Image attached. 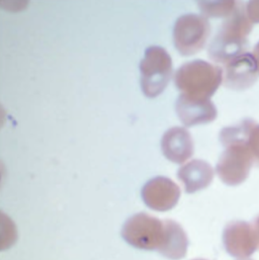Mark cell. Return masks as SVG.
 I'll list each match as a JSON object with an SVG mask.
<instances>
[{
    "label": "cell",
    "instance_id": "cell-1",
    "mask_svg": "<svg viewBox=\"0 0 259 260\" xmlns=\"http://www.w3.org/2000/svg\"><path fill=\"white\" fill-rule=\"evenodd\" d=\"M252 29V22L242 3H238L233 13L222 24L209 47L210 58L217 63L227 64L234 58L246 53L247 37Z\"/></svg>",
    "mask_w": 259,
    "mask_h": 260
},
{
    "label": "cell",
    "instance_id": "cell-2",
    "mask_svg": "<svg viewBox=\"0 0 259 260\" xmlns=\"http://www.w3.org/2000/svg\"><path fill=\"white\" fill-rule=\"evenodd\" d=\"M223 70L209 62L196 60L183 64L175 73L174 83L182 94L210 100L223 81Z\"/></svg>",
    "mask_w": 259,
    "mask_h": 260
},
{
    "label": "cell",
    "instance_id": "cell-3",
    "mask_svg": "<svg viewBox=\"0 0 259 260\" xmlns=\"http://www.w3.org/2000/svg\"><path fill=\"white\" fill-rule=\"evenodd\" d=\"M141 86L149 99L160 95L172 75V60L164 48L153 46L146 50L140 64Z\"/></svg>",
    "mask_w": 259,
    "mask_h": 260
},
{
    "label": "cell",
    "instance_id": "cell-4",
    "mask_svg": "<svg viewBox=\"0 0 259 260\" xmlns=\"http://www.w3.org/2000/svg\"><path fill=\"white\" fill-rule=\"evenodd\" d=\"M164 235V221L145 213L131 217L122 230V236L127 243L142 250H159Z\"/></svg>",
    "mask_w": 259,
    "mask_h": 260
},
{
    "label": "cell",
    "instance_id": "cell-5",
    "mask_svg": "<svg viewBox=\"0 0 259 260\" xmlns=\"http://www.w3.org/2000/svg\"><path fill=\"white\" fill-rule=\"evenodd\" d=\"M224 147L226 149L218 161L216 171L227 185H239L247 179L253 164L247 141L230 142Z\"/></svg>",
    "mask_w": 259,
    "mask_h": 260
},
{
    "label": "cell",
    "instance_id": "cell-6",
    "mask_svg": "<svg viewBox=\"0 0 259 260\" xmlns=\"http://www.w3.org/2000/svg\"><path fill=\"white\" fill-rule=\"evenodd\" d=\"M210 32L211 25L205 16L182 15L176 20L173 29L175 48L183 56L195 55L205 47Z\"/></svg>",
    "mask_w": 259,
    "mask_h": 260
},
{
    "label": "cell",
    "instance_id": "cell-7",
    "mask_svg": "<svg viewBox=\"0 0 259 260\" xmlns=\"http://www.w3.org/2000/svg\"><path fill=\"white\" fill-rule=\"evenodd\" d=\"M223 243L228 254L238 259L249 258L258 248L253 226L244 221H233L225 227Z\"/></svg>",
    "mask_w": 259,
    "mask_h": 260
},
{
    "label": "cell",
    "instance_id": "cell-8",
    "mask_svg": "<svg viewBox=\"0 0 259 260\" xmlns=\"http://www.w3.org/2000/svg\"><path fill=\"white\" fill-rule=\"evenodd\" d=\"M144 203L150 209L166 212L176 206L180 198V188L171 179L163 176L149 180L142 189Z\"/></svg>",
    "mask_w": 259,
    "mask_h": 260
},
{
    "label": "cell",
    "instance_id": "cell-9",
    "mask_svg": "<svg viewBox=\"0 0 259 260\" xmlns=\"http://www.w3.org/2000/svg\"><path fill=\"white\" fill-rule=\"evenodd\" d=\"M259 78V68L252 53H244L226 64L224 85L233 90H245Z\"/></svg>",
    "mask_w": 259,
    "mask_h": 260
},
{
    "label": "cell",
    "instance_id": "cell-10",
    "mask_svg": "<svg viewBox=\"0 0 259 260\" xmlns=\"http://www.w3.org/2000/svg\"><path fill=\"white\" fill-rule=\"evenodd\" d=\"M176 114L186 127L209 124L217 118V109L210 100H200L180 94L175 104Z\"/></svg>",
    "mask_w": 259,
    "mask_h": 260
},
{
    "label": "cell",
    "instance_id": "cell-11",
    "mask_svg": "<svg viewBox=\"0 0 259 260\" xmlns=\"http://www.w3.org/2000/svg\"><path fill=\"white\" fill-rule=\"evenodd\" d=\"M161 149L168 160L182 164L193 154V141L188 131L181 127H174L162 137Z\"/></svg>",
    "mask_w": 259,
    "mask_h": 260
},
{
    "label": "cell",
    "instance_id": "cell-12",
    "mask_svg": "<svg viewBox=\"0 0 259 260\" xmlns=\"http://www.w3.org/2000/svg\"><path fill=\"white\" fill-rule=\"evenodd\" d=\"M214 174L211 164L200 159L184 164L177 172V176L187 193H193L208 187L214 179Z\"/></svg>",
    "mask_w": 259,
    "mask_h": 260
},
{
    "label": "cell",
    "instance_id": "cell-13",
    "mask_svg": "<svg viewBox=\"0 0 259 260\" xmlns=\"http://www.w3.org/2000/svg\"><path fill=\"white\" fill-rule=\"evenodd\" d=\"M165 235L158 252L172 260L182 259L188 247V238L182 227L172 220H165Z\"/></svg>",
    "mask_w": 259,
    "mask_h": 260
},
{
    "label": "cell",
    "instance_id": "cell-14",
    "mask_svg": "<svg viewBox=\"0 0 259 260\" xmlns=\"http://www.w3.org/2000/svg\"><path fill=\"white\" fill-rule=\"evenodd\" d=\"M238 3L235 1H200L202 12L210 17H228L236 9Z\"/></svg>",
    "mask_w": 259,
    "mask_h": 260
},
{
    "label": "cell",
    "instance_id": "cell-15",
    "mask_svg": "<svg viewBox=\"0 0 259 260\" xmlns=\"http://www.w3.org/2000/svg\"><path fill=\"white\" fill-rule=\"evenodd\" d=\"M248 148L253 158V162L259 166V124H255L248 136Z\"/></svg>",
    "mask_w": 259,
    "mask_h": 260
},
{
    "label": "cell",
    "instance_id": "cell-16",
    "mask_svg": "<svg viewBox=\"0 0 259 260\" xmlns=\"http://www.w3.org/2000/svg\"><path fill=\"white\" fill-rule=\"evenodd\" d=\"M246 14L251 22H259V1H250L246 7Z\"/></svg>",
    "mask_w": 259,
    "mask_h": 260
},
{
    "label": "cell",
    "instance_id": "cell-17",
    "mask_svg": "<svg viewBox=\"0 0 259 260\" xmlns=\"http://www.w3.org/2000/svg\"><path fill=\"white\" fill-rule=\"evenodd\" d=\"M252 226H253L254 231H255V235H256V239H257V244H258L259 249V215L256 217V219L254 220Z\"/></svg>",
    "mask_w": 259,
    "mask_h": 260
},
{
    "label": "cell",
    "instance_id": "cell-18",
    "mask_svg": "<svg viewBox=\"0 0 259 260\" xmlns=\"http://www.w3.org/2000/svg\"><path fill=\"white\" fill-rule=\"evenodd\" d=\"M252 55H253V57H254V59H255V61H256V63L258 65L259 68V42L257 43V45L254 47Z\"/></svg>",
    "mask_w": 259,
    "mask_h": 260
},
{
    "label": "cell",
    "instance_id": "cell-19",
    "mask_svg": "<svg viewBox=\"0 0 259 260\" xmlns=\"http://www.w3.org/2000/svg\"><path fill=\"white\" fill-rule=\"evenodd\" d=\"M238 260H253V259H249V258H244V259H238Z\"/></svg>",
    "mask_w": 259,
    "mask_h": 260
},
{
    "label": "cell",
    "instance_id": "cell-20",
    "mask_svg": "<svg viewBox=\"0 0 259 260\" xmlns=\"http://www.w3.org/2000/svg\"><path fill=\"white\" fill-rule=\"evenodd\" d=\"M193 260H207V259H202V258H199V259H193Z\"/></svg>",
    "mask_w": 259,
    "mask_h": 260
}]
</instances>
